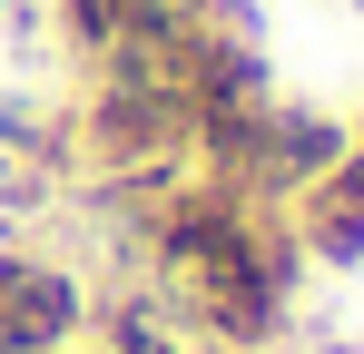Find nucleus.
I'll use <instances>...</instances> for the list:
<instances>
[{"label": "nucleus", "instance_id": "1", "mask_svg": "<svg viewBox=\"0 0 364 354\" xmlns=\"http://www.w3.org/2000/svg\"><path fill=\"white\" fill-rule=\"evenodd\" d=\"M89 315V295L69 266L30 256V246H0V354H60Z\"/></svg>", "mask_w": 364, "mask_h": 354}, {"label": "nucleus", "instance_id": "2", "mask_svg": "<svg viewBox=\"0 0 364 354\" xmlns=\"http://www.w3.org/2000/svg\"><path fill=\"white\" fill-rule=\"evenodd\" d=\"M286 227H296L305 256H325V266H364V148H345L315 187L286 197Z\"/></svg>", "mask_w": 364, "mask_h": 354}, {"label": "nucleus", "instance_id": "3", "mask_svg": "<svg viewBox=\"0 0 364 354\" xmlns=\"http://www.w3.org/2000/svg\"><path fill=\"white\" fill-rule=\"evenodd\" d=\"M0 10H10V0H0Z\"/></svg>", "mask_w": 364, "mask_h": 354}]
</instances>
